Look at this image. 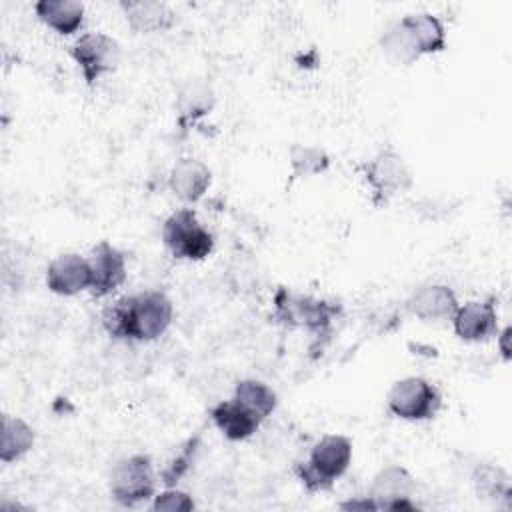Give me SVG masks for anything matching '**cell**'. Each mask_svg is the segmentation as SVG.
<instances>
[{
	"mask_svg": "<svg viewBox=\"0 0 512 512\" xmlns=\"http://www.w3.org/2000/svg\"><path fill=\"white\" fill-rule=\"evenodd\" d=\"M198 436L194 438H188L182 448L176 452V456L164 466V470L160 472V482L166 486V488H172L180 482V478L190 470L192 462H194V454L198 450Z\"/></svg>",
	"mask_w": 512,
	"mask_h": 512,
	"instance_id": "obj_24",
	"label": "cell"
},
{
	"mask_svg": "<svg viewBox=\"0 0 512 512\" xmlns=\"http://www.w3.org/2000/svg\"><path fill=\"white\" fill-rule=\"evenodd\" d=\"M34 12L42 24L62 36L78 32L84 22V4L76 0H38Z\"/></svg>",
	"mask_w": 512,
	"mask_h": 512,
	"instance_id": "obj_18",
	"label": "cell"
},
{
	"mask_svg": "<svg viewBox=\"0 0 512 512\" xmlns=\"http://www.w3.org/2000/svg\"><path fill=\"white\" fill-rule=\"evenodd\" d=\"M380 46L394 62L412 64L446 48V28L432 12L406 14L382 32Z\"/></svg>",
	"mask_w": 512,
	"mask_h": 512,
	"instance_id": "obj_2",
	"label": "cell"
},
{
	"mask_svg": "<svg viewBox=\"0 0 512 512\" xmlns=\"http://www.w3.org/2000/svg\"><path fill=\"white\" fill-rule=\"evenodd\" d=\"M352 460V442L342 434L322 436L310 450L308 460L298 462L294 472L308 492L330 490L348 470Z\"/></svg>",
	"mask_w": 512,
	"mask_h": 512,
	"instance_id": "obj_3",
	"label": "cell"
},
{
	"mask_svg": "<svg viewBox=\"0 0 512 512\" xmlns=\"http://www.w3.org/2000/svg\"><path fill=\"white\" fill-rule=\"evenodd\" d=\"M234 398L240 400L244 406H248L262 420L268 418L278 406L276 392L268 384H264L256 378L238 380L236 388H234Z\"/></svg>",
	"mask_w": 512,
	"mask_h": 512,
	"instance_id": "obj_21",
	"label": "cell"
},
{
	"mask_svg": "<svg viewBox=\"0 0 512 512\" xmlns=\"http://www.w3.org/2000/svg\"><path fill=\"white\" fill-rule=\"evenodd\" d=\"M342 510H378L376 502L370 496H362V498H352L348 502H340L338 504Z\"/></svg>",
	"mask_w": 512,
	"mask_h": 512,
	"instance_id": "obj_26",
	"label": "cell"
},
{
	"mask_svg": "<svg viewBox=\"0 0 512 512\" xmlns=\"http://www.w3.org/2000/svg\"><path fill=\"white\" fill-rule=\"evenodd\" d=\"M212 184V172L210 168L198 160V158H180L170 174H168V188L174 196H178L182 202L194 204L198 202Z\"/></svg>",
	"mask_w": 512,
	"mask_h": 512,
	"instance_id": "obj_15",
	"label": "cell"
},
{
	"mask_svg": "<svg viewBox=\"0 0 512 512\" xmlns=\"http://www.w3.org/2000/svg\"><path fill=\"white\" fill-rule=\"evenodd\" d=\"M34 446V430L32 426L18 418L4 414L2 416V442H0V460L4 464L20 460Z\"/></svg>",
	"mask_w": 512,
	"mask_h": 512,
	"instance_id": "obj_20",
	"label": "cell"
},
{
	"mask_svg": "<svg viewBox=\"0 0 512 512\" xmlns=\"http://www.w3.org/2000/svg\"><path fill=\"white\" fill-rule=\"evenodd\" d=\"M496 338L500 340V350H502L504 358L508 360V356H510V354H508V338H510V328L506 326V328H504L500 334H496Z\"/></svg>",
	"mask_w": 512,
	"mask_h": 512,
	"instance_id": "obj_27",
	"label": "cell"
},
{
	"mask_svg": "<svg viewBox=\"0 0 512 512\" xmlns=\"http://www.w3.org/2000/svg\"><path fill=\"white\" fill-rule=\"evenodd\" d=\"M288 156L294 178H312L330 168V156L322 146L296 142L290 146Z\"/></svg>",
	"mask_w": 512,
	"mask_h": 512,
	"instance_id": "obj_22",
	"label": "cell"
},
{
	"mask_svg": "<svg viewBox=\"0 0 512 512\" xmlns=\"http://www.w3.org/2000/svg\"><path fill=\"white\" fill-rule=\"evenodd\" d=\"M452 326L456 336L466 342H480L496 336L498 334L496 300L484 298V300H470L466 304H460L452 316Z\"/></svg>",
	"mask_w": 512,
	"mask_h": 512,
	"instance_id": "obj_13",
	"label": "cell"
},
{
	"mask_svg": "<svg viewBox=\"0 0 512 512\" xmlns=\"http://www.w3.org/2000/svg\"><path fill=\"white\" fill-rule=\"evenodd\" d=\"M360 172L376 208L386 206L394 196L406 192L412 186L410 168L406 166L404 158L390 146L378 150L368 162H364Z\"/></svg>",
	"mask_w": 512,
	"mask_h": 512,
	"instance_id": "obj_5",
	"label": "cell"
},
{
	"mask_svg": "<svg viewBox=\"0 0 512 512\" xmlns=\"http://www.w3.org/2000/svg\"><path fill=\"white\" fill-rule=\"evenodd\" d=\"M210 416H212L214 426L230 442H240V440L250 438L262 422V418L258 414H254L248 406H244L234 396L230 400L218 402L210 410Z\"/></svg>",
	"mask_w": 512,
	"mask_h": 512,
	"instance_id": "obj_16",
	"label": "cell"
},
{
	"mask_svg": "<svg viewBox=\"0 0 512 512\" xmlns=\"http://www.w3.org/2000/svg\"><path fill=\"white\" fill-rule=\"evenodd\" d=\"M46 286L58 296H74L90 290L92 270L88 258L78 252L58 254L46 268Z\"/></svg>",
	"mask_w": 512,
	"mask_h": 512,
	"instance_id": "obj_12",
	"label": "cell"
},
{
	"mask_svg": "<svg viewBox=\"0 0 512 512\" xmlns=\"http://www.w3.org/2000/svg\"><path fill=\"white\" fill-rule=\"evenodd\" d=\"M92 270L90 294L104 298L116 292L126 280V254L112 246L108 240H100L88 254Z\"/></svg>",
	"mask_w": 512,
	"mask_h": 512,
	"instance_id": "obj_11",
	"label": "cell"
},
{
	"mask_svg": "<svg viewBox=\"0 0 512 512\" xmlns=\"http://www.w3.org/2000/svg\"><path fill=\"white\" fill-rule=\"evenodd\" d=\"M340 312L338 302L298 294L284 286L274 294V320L284 328H304L316 336H326Z\"/></svg>",
	"mask_w": 512,
	"mask_h": 512,
	"instance_id": "obj_4",
	"label": "cell"
},
{
	"mask_svg": "<svg viewBox=\"0 0 512 512\" xmlns=\"http://www.w3.org/2000/svg\"><path fill=\"white\" fill-rule=\"evenodd\" d=\"M162 242L178 260H204L214 250V236L192 208H178L162 224Z\"/></svg>",
	"mask_w": 512,
	"mask_h": 512,
	"instance_id": "obj_6",
	"label": "cell"
},
{
	"mask_svg": "<svg viewBox=\"0 0 512 512\" xmlns=\"http://www.w3.org/2000/svg\"><path fill=\"white\" fill-rule=\"evenodd\" d=\"M174 306L162 290H146L118 298L102 312L104 330L116 340L150 342L172 324Z\"/></svg>",
	"mask_w": 512,
	"mask_h": 512,
	"instance_id": "obj_1",
	"label": "cell"
},
{
	"mask_svg": "<svg viewBox=\"0 0 512 512\" xmlns=\"http://www.w3.org/2000/svg\"><path fill=\"white\" fill-rule=\"evenodd\" d=\"M458 306L460 304L454 290L446 284L420 286L406 300V310L424 322L452 320Z\"/></svg>",
	"mask_w": 512,
	"mask_h": 512,
	"instance_id": "obj_14",
	"label": "cell"
},
{
	"mask_svg": "<svg viewBox=\"0 0 512 512\" xmlns=\"http://www.w3.org/2000/svg\"><path fill=\"white\" fill-rule=\"evenodd\" d=\"M110 494L120 506H136L154 498L156 474L148 454H132L120 460L110 474Z\"/></svg>",
	"mask_w": 512,
	"mask_h": 512,
	"instance_id": "obj_8",
	"label": "cell"
},
{
	"mask_svg": "<svg viewBox=\"0 0 512 512\" xmlns=\"http://www.w3.org/2000/svg\"><path fill=\"white\" fill-rule=\"evenodd\" d=\"M70 56L78 64L88 86H94L104 74L120 64V44L104 32H86L70 46Z\"/></svg>",
	"mask_w": 512,
	"mask_h": 512,
	"instance_id": "obj_9",
	"label": "cell"
},
{
	"mask_svg": "<svg viewBox=\"0 0 512 512\" xmlns=\"http://www.w3.org/2000/svg\"><path fill=\"white\" fill-rule=\"evenodd\" d=\"M386 404L396 418L422 422L436 416L442 406V396L430 380L422 376H408L392 384Z\"/></svg>",
	"mask_w": 512,
	"mask_h": 512,
	"instance_id": "obj_7",
	"label": "cell"
},
{
	"mask_svg": "<svg viewBox=\"0 0 512 512\" xmlns=\"http://www.w3.org/2000/svg\"><path fill=\"white\" fill-rule=\"evenodd\" d=\"M474 488L482 498H508L510 496V478L508 474L492 464H480L472 474Z\"/></svg>",
	"mask_w": 512,
	"mask_h": 512,
	"instance_id": "obj_23",
	"label": "cell"
},
{
	"mask_svg": "<svg viewBox=\"0 0 512 512\" xmlns=\"http://www.w3.org/2000/svg\"><path fill=\"white\" fill-rule=\"evenodd\" d=\"M214 92L210 88V84L202 82V80H190L182 86V90L178 92V100H176V108H178V122L182 126L194 124L198 118L206 116L212 108H214Z\"/></svg>",
	"mask_w": 512,
	"mask_h": 512,
	"instance_id": "obj_19",
	"label": "cell"
},
{
	"mask_svg": "<svg viewBox=\"0 0 512 512\" xmlns=\"http://www.w3.org/2000/svg\"><path fill=\"white\" fill-rule=\"evenodd\" d=\"M194 500L190 494L178 490L176 486L162 490L160 494H154L152 510L154 512H190L194 510Z\"/></svg>",
	"mask_w": 512,
	"mask_h": 512,
	"instance_id": "obj_25",
	"label": "cell"
},
{
	"mask_svg": "<svg viewBox=\"0 0 512 512\" xmlns=\"http://www.w3.org/2000/svg\"><path fill=\"white\" fill-rule=\"evenodd\" d=\"M124 12L128 26L138 34H154L164 32L174 26L176 14L164 2L152 0H124L118 4Z\"/></svg>",
	"mask_w": 512,
	"mask_h": 512,
	"instance_id": "obj_17",
	"label": "cell"
},
{
	"mask_svg": "<svg viewBox=\"0 0 512 512\" xmlns=\"http://www.w3.org/2000/svg\"><path fill=\"white\" fill-rule=\"evenodd\" d=\"M414 490L412 474L404 466L390 464L374 476L368 496L376 502L378 510H416L418 506L410 500Z\"/></svg>",
	"mask_w": 512,
	"mask_h": 512,
	"instance_id": "obj_10",
	"label": "cell"
}]
</instances>
